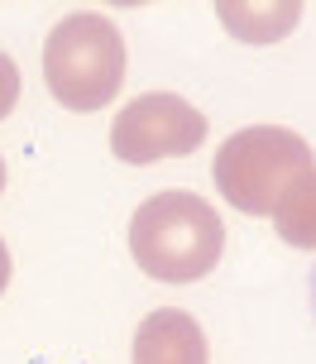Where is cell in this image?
<instances>
[{
    "instance_id": "obj_1",
    "label": "cell",
    "mask_w": 316,
    "mask_h": 364,
    "mask_svg": "<svg viewBox=\"0 0 316 364\" xmlns=\"http://www.w3.org/2000/svg\"><path fill=\"white\" fill-rule=\"evenodd\" d=\"M225 225L197 192H158L130 220V255L158 283H197L221 264Z\"/></svg>"
},
{
    "instance_id": "obj_2",
    "label": "cell",
    "mask_w": 316,
    "mask_h": 364,
    "mask_svg": "<svg viewBox=\"0 0 316 364\" xmlns=\"http://www.w3.org/2000/svg\"><path fill=\"white\" fill-rule=\"evenodd\" d=\"M307 173H316L312 144L298 129H283V125H249L240 134H230L216 149V164H211L216 192L244 216H273L278 201Z\"/></svg>"
},
{
    "instance_id": "obj_3",
    "label": "cell",
    "mask_w": 316,
    "mask_h": 364,
    "mask_svg": "<svg viewBox=\"0 0 316 364\" xmlns=\"http://www.w3.org/2000/svg\"><path fill=\"white\" fill-rule=\"evenodd\" d=\"M43 82L67 110H101L120 96L125 82V38L115 19L96 10L58 19L43 43Z\"/></svg>"
},
{
    "instance_id": "obj_4",
    "label": "cell",
    "mask_w": 316,
    "mask_h": 364,
    "mask_svg": "<svg viewBox=\"0 0 316 364\" xmlns=\"http://www.w3.org/2000/svg\"><path fill=\"white\" fill-rule=\"evenodd\" d=\"M206 139V115L173 91H149L120 106L111 125V154L120 164L149 168L158 159H187Z\"/></svg>"
},
{
    "instance_id": "obj_5",
    "label": "cell",
    "mask_w": 316,
    "mask_h": 364,
    "mask_svg": "<svg viewBox=\"0 0 316 364\" xmlns=\"http://www.w3.org/2000/svg\"><path fill=\"white\" fill-rule=\"evenodd\" d=\"M134 364H206V331L182 307L149 311L134 331Z\"/></svg>"
},
{
    "instance_id": "obj_6",
    "label": "cell",
    "mask_w": 316,
    "mask_h": 364,
    "mask_svg": "<svg viewBox=\"0 0 316 364\" xmlns=\"http://www.w3.org/2000/svg\"><path fill=\"white\" fill-rule=\"evenodd\" d=\"M216 15L240 43H273L288 38L302 19V0H283V5H244V0H221Z\"/></svg>"
},
{
    "instance_id": "obj_7",
    "label": "cell",
    "mask_w": 316,
    "mask_h": 364,
    "mask_svg": "<svg viewBox=\"0 0 316 364\" xmlns=\"http://www.w3.org/2000/svg\"><path fill=\"white\" fill-rule=\"evenodd\" d=\"M273 225H278V235L288 245H298V250H316V173L288 192L278 201V211H273Z\"/></svg>"
},
{
    "instance_id": "obj_8",
    "label": "cell",
    "mask_w": 316,
    "mask_h": 364,
    "mask_svg": "<svg viewBox=\"0 0 316 364\" xmlns=\"http://www.w3.org/2000/svg\"><path fill=\"white\" fill-rule=\"evenodd\" d=\"M15 101H19V68H15V58L0 53V120L15 110Z\"/></svg>"
},
{
    "instance_id": "obj_9",
    "label": "cell",
    "mask_w": 316,
    "mask_h": 364,
    "mask_svg": "<svg viewBox=\"0 0 316 364\" xmlns=\"http://www.w3.org/2000/svg\"><path fill=\"white\" fill-rule=\"evenodd\" d=\"M10 269H15V264H10V250H5V240H0V292L10 288Z\"/></svg>"
},
{
    "instance_id": "obj_10",
    "label": "cell",
    "mask_w": 316,
    "mask_h": 364,
    "mask_svg": "<svg viewBox=\"0 0 316 364\" xmlns=\"http://www.w3.org/2000/svg\"><path fill=\"white\" fill-rule=\"evenodd\" d=\"M307 297H312V316H316V264H312V283H307Z\"/></svg>"
},
{
    "instance_id": "obj_11",
    "label": "cell",
    "mask_w": 316,
    "mask_h": 364,
    "mask_svg": "<svg viewBox=\"0 0 316 364\" xmlns=\"http://www.w3.org/2000/svg\"><path fill=\"white\" fill-rule=\"evenodd\" d=\"M0 192H5V164H0Z\"/></svg>"
}]
</instances>
